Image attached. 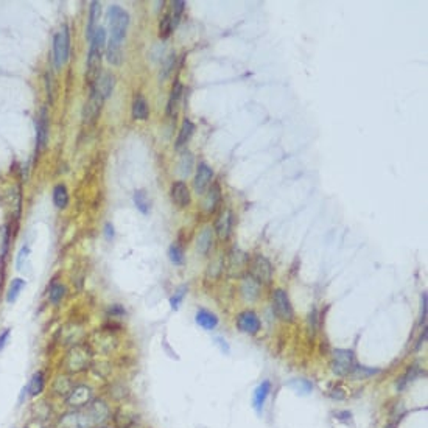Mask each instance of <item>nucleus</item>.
<instances>
[{
  "instance_id": "1",
  "label": "nucleus",
  "mask_w": 428,
  "mask_h": 428,
  "mask_svg": "<svg viewBox=\"0 0 428 428\" xmlns=\"http://www.w3.org/2000/svg\"><path fill=\"white\" fill-rule=\"evenodd\" d=\"M106 42V31L105 28H97L95 34L90 39V50L88 56V70H86V80L90 84L97 81L100 76V67H101V56H103V48H105Z\"/></svg>"
},
{
  "instance_id": "2",
  "label": "nucleus",
  "mask_w": 428,
  "mask_h": 428,
  "mask_svg": "<svg viewBox=\"0 0 428 428\" xmlns=\"http://www.w3.org/2000/svg\"><path fill=\"white\" fill-rule=\"evenodd\" d=\"M128 25H130V16L128 13L117 5H113L108 10V27L111 31L109 42L122 45V42L126 36Z\"/></svg>"
},
{
  "instance_id": "3",
  "label": "nucleus",
  "mask_w": 428,
  "mask_h": 428,
  "mask_svg": "<svg viewBox=\"0 0 428 428\" xmlns=\"http://www.w3.org/2000/svg\"><path fill=\"white\" fill-rule=\"evenodd\" d=\"M92 363V352L88 346L76 344L67 352L64 358V369L68 374H80L84 372Z\"/></svg>"
},
{
  "instance_id": "4",
  "label": "nucleus",
  "mask_w": 428,
  "mask_h": 428,
  "mask_svg": "<svg viewBox=\"0 0 428 428\" xmlns=\"http://www.w3.org/2000/svg\"><path fill=\"white\" fill-rule=\"evenodd\" d=\"M97 427L88 406L81 409H73L63 414L58 421V428H93Z\"/></svg>"
},
{
  "instance_id": "5",
  "label": "nucleus",
  "mask_w": 428,
  "mask_h": 428,
  "mask_svg": "<svg viewBox=\"0 0 428 428\" xmlns=\"http://www.w3.org/2000/svg\"><path fill=\"white\" fill-rule=\"evenodd\" d=\"M332 371L339 377H346L352 374L355 367V357L354 352L349 349H335L332 355Z\"/></svg>"
},
{
  "instance_id": "6",
  "label": "nucleus",
  "mask_w": 428,
  "mask_h": 428,
  "mask_svg": "<svg viewBox=\"0 0 428 428\" xmlns=\"http://www.w3.org/2000/svg\"><path fill=\"white\" fill-rule=\"evenodd\" d=\"M68 51H70V38H68L67 27H63L55 34V39H53V58H55L56 68H59L63 64L67 63Z\"/></svg>"
},
{
  "instance_id": "7",
  "label": "nucleus",
  "mask_w": 428,
  "mask_h": 428,
  "mask_svg": "<svg viewBox=\"0 0 428 428\" xmlns=\"http://www.w3.org/2000/svg\"><path fill=\"white\" fill-rule=\"evenodd\" d=\"M93 400V391L88 384H73L70 392L66 396V404L73 409L88 406Z\"/></svg>"
},
{
  "instance_id": "8",
  "label": "nucleus",
  "mask_w": 428,
  "mask_h": 428,
  "mask_svg": "<svg viewBox=\"0 0 428 428\" xmlns=\"http://www.w3.org/2000/svg\"><path fill=\"white\" fill-rule=\"evenodd\" d=\"M272 310H274V313H276V316L279 319L285 321V322L293 321L294 312H293V307H291L290 297H288V294L285 293L284 290L277 288L272 293Z\"/></svg>"
},
{
  "instance_id": "9",
  "label": "nucleus",
  "mask_w": 428,
  "mask_h": 428,
  "mask_svg": "<svg viewBox=\"0 0 428 428\" xmlns=\"http://www.w3.org/2000/svg\"><path fill=\"white\" fill-rule=\"evenodd\" d=\"M251 274L249 276H252L259 284H270L271 282V277H272V267L270 260L267 259V257L263 255H255L254 259L251 260Z\"/></svg>"
},
{
  "instance_id": "10",
  "label": "nucleus",
  "mask_w": 428,
  "mask_h": 428,
  "mask_svg": "<svg viewBox=\"0 0 428 428\" xmlns=\"http://www.w3.org/2000/svg\"><path fill=\"white\" fill-rule=\"evenodd\" d=\"M103 101H105V98H103L100 93L92 88L90 97H89L88 103H86L84 111H83V120H84V123L90 125V123H93L98 118V115L101 113Z\"/></svg>"
},
{
  "instance_id": "11",
  "label": "nucleus",
  "mask_w": 428,
  "mask_h": 428,
  "mask_svg": "<svg viewBox=\"0 0 428 428\" xmlns=\"http://www.w3.org/2000/svg\"><path fill=\"white\" fill-rule=\"evenodd\" d=\"M237 327L248 335H255L260 330V319L254 312L246 310L237 316Z\"/></svg>"
},
{
  "instance_id": "12",
  "label": "nucleus",
  "mask_w": 428,
  "mask_h": 428,
  "mask_svg": "<svg viewBox=\"0 0 428 428\" xmlns=\"http://www.w3.org/2000/svg\"><path fill=\"white\" fill-rule=\"evenodd\" d=\"M212 179H213V170L205 164V162H201V164L198 165V170H196V176H195V181H193L195 192L200 193V195L204 193L209 188Z\"/></svg>"
},
{
  "instance_id": "13",
  "label": "nucleus",
  "mask_w": 428,
  "mask_h": 428,
  "mask_svg": "<svg viewBox=\"0 0 428 428\" xmlns=\"http://www.w3.org/2000/svg\"><path fill=\"white\" fill-rule=\"evenodd\" d=\"M47 140H48V118H47V111L42 109V113L38 117V122H36V154H39L45 148Z\"/></svg>"
},
{
  "instance_id": "14",
  "label": "nucleus",
  "mask_w": 428,
  "mask_h": 428,
  "mask_svg": "<svg viewBox=\"0 0 428 428\" xmlns=\"http://www.w3.org/2000/svg\"><path fill=\"white\" fill-rule=\"evenodd\" d=\"M88 409H89V413L92 414L93 421H95L97 425L105 424L109 419V416H111V409H109V406H108V404L105 400H95V399H93L90 404L88 405Z\"/></svg>"
},
{
  "instance_id": "15",
  "label": "nucleus",
  "mask_w": 428,
  "mask_h": 428,
  "mask_svg": "<svg viewBox=\"0 0 428 428\" xmlns=\"http://www.w3.org/2000/svg\"><path fill=\"white\" fill-rule=\"evenodd\" d=\"M171 200L179 207H187L190 204V192L182 181H176L171 185Z\"/></svg>"
},
{
  "instance_id": "16",
  "label": "nucleus",
  "mask_w": 428,
  "mask_h": 428,
  "mask_svg": "<svg viewBox=\"0 0 428 428\" xmlns=\"http://www.w3.org/2000/svg\"><path fill=\"white\" fill-rule=\"evenodd\" d=\"M240 293L246 301L252 302L260 294V284L252 276H246L242 280V285H240Z\"/></svg>"
},
{
  "instance_id": "17",
  "label": "nucleus",
  "mask_w": 428,
  "mask_h": 428,
  "mask_svg": "<svg viewBox=\"0 0 428 428\" xmlns=\"http://www.w3.org/2000/svg\"><path fill=\"white\" fill-rule=\"evenodd\" d=\"M114 86H115V80H114V76L111 75V73H103V75H100L98 78H97V81L92 84V88L95 89L100 95L103 97V98H108L111 93H113V90H114Z\"/></svg>"
},
{
  "instance_id": "18",
  "label": "nucleus",
  "mask_w": 428,
  "mask_h": 428,
  "mask_svg": "<svg viewBox=\"0 0 428 428\" xmlns=\"http://www.w3.org/2000/svg\"><path fill=\"white\" fill-rule=\"evenodd\" d=\"M270 391H271V383L268 380L262 382L259 386L255 388L254 391V396H252V406L255 408V411H260L265 406V402H267L268 396H270Z\"/></svg>"
},
{
  "instance_id": "19",
  "label": "nucleus",
  "mask_w": 428,
  "mask_h": 428,
  "mask_svg": "<svg viewBox=\"0 0 428 428\" xmlns=\"http://www.w3.org/2000/svg\"><path fill=\"white\" fill-rule=\"evenodd\" d=\"M217 234L221 240H226L230 235V230H232V212L225 210L217 220Z\"/></svg>"
},
{
  "instance_id": "20",
  "label": "nucleus",
  "mask_w": 428,
  "mask_h": 428,
  "mask_svg": "<svg viewBox=\"0 0 428 428\" xmlns=\"http://www.w3.org/2000/svg\"><path fill=\"white\" fill-rule=\"evenodd\" d=\"M181 97H182V84L179 81H176L173 84V89H171L170 98H168V105H167V114L170 117H175L178 114L179 103H181Z\"/></svg>"
},
{
  "instance_id": "21",
  "label": "nucleus",
  "mask_w": 428,
  "mask_h": 428,
  "mask_svg": "<svg viewBox=\"0 0 428 428\" xmlns=\"http://www.w3.org/2000/svg\"><path fill=\"white\" fill-rule=\"evenodd\" d=\"M25 388H27V391H28V396H31V397L39 396V394L45 389V375H44V372L38 371L30 379V382L27 383V386H25Z\"/></svg>"
},
{
  "instance_id": "22",
  "label": "nucleus",
  "mask_w": 428,
  "mask_h": 428,
  "mask_svg": "<svg viewBox=\"0 0 428 428\" xmlns=\"http://www.w3.org/2000/svg\"><path fill=\"white\" fill-rule=\"evenodd\" d=\"M195 319H196V324H198L200 327H203L204 330H213L218 325V318H217V316L213 315L212 312H209V310H204V308L198 310Z\"/></svg>"
},
{
  "instance_id": "23",
  "label": "nucleus",
  "mask_w": 428,
  "mask_h": 428,
  "mask_svg": "<svg viewBox=\"0 0 428 428\" xmlns=\"http://www.w3.org/2000/svg\"><path fill=\"white\" fill-rule=\"evenodd\" d=\"M150 115V108L145 97L137 95L133 103V117L135 120H147Z\"/></svg>"
},
{
  "instance_id": "24",
  "label": "nucleus",
  "mask_w": 428,
  "mask_h": 428,
  "mask_svg": "<svg viewBox=\"0 0 428 428\" xmlns=\"http://www.w3.org/2000/svg\"><path fill=\"white\" fill-rule=\"evenodd\" d=\"M195 133V125L190 122L188 118L184 120V123L181 126V131H179V135H178V140H176V148L181 150L182 147H185L187 142L192 139V135Z\"/></svg>"
},
{
  "instance_id": "25",
  "label": "nucleus",
  "mask_w": 428,
  "mask_h": 428,
  "mask_svg": "<svg viewBox=\"0 0 428 428\" xmlns=\"http://www.w3.org/2000/svg\"><path fill=\"white\" fill-rule=\"evenodd\" d=\"M287 386L291 391H294L296 394H299V396H308V394L313 391L312 382L307 380V379H293V380H290L287 383Z\"/></svg>"
},
{
  "instance_id": "26",
  "label": "nucleus",
  "mask_w": 428,
  "mask_h": 428,
  "mask_svg": "<svg viewBox=\"0 0 428 428\" xmlns=\"http://www.w3.org/2000/svg\"><path fill=\"white\" fill-rule=\"evenodd\" d=\"M100 13H101V5L100 2H92L90 3V13H89V25H88V39L90 41L92 36L95 34V30L98 28L97 27V21L100 17Z\"/></svg>"
},
{
  "instance_id": "27",
  "label": "nucleus",
  "mask_w": 428,
  "mask_h": 428,
  "mask_svg": "<svg viewBox=\"0 0 428 428\" xmlns=\"http://www.w3.org/2000/svg\"><path fill=\"white\" fill-rule=\"evenodd\" d=\"M220 198H221V195H220V187L218 185H213L210 190H209V193H207V196H205V200H204V210L205 212H209V213H212L213 210L217 209V205H218V203H220Z\"/></svg>"
},
{
  "instance_id": "28",
  "label": "nucleus",
  "mask_w": 428,
  "mask_h": 428,
  "mask_svg": "<svg viewBox=\"0 0 428 428\" xmlns=\"http://www.w3.org/2000/svg\"><path fill=\"white\" fill-rule=\"evenodd\" d=\"M106 58L113 66H120L123 61V53H122V45L109 42L106 48Z\"/></svg>"
},
{
  "instance_id": "29",
  "label": "nucleus",
  "mask_w": 428,
  "mask_h": 428,
  "mask_svg": "<svg viewBox=\"0 0 428 428\" xmlns=\"http://www.w3.org/2000/svg\"><path fill=\"white\" fill-rule=\"evenodd\" d=\"M53 203L58 209H64L68 204V192L64 184H58L53 188Z\"/></svg>"
},
{
  "instance_id": "30",
  "label": "nucleus",
  "mask_w": 428,
  "mask_h": 428,
  "mask_svg": "<svg viewBox=\"0 0 428 428\" xmlns=\"http://www.w3.org/2000/svg\"><path fill=\"white\" fill-rule=\"evenodd\" d=\"M25 288V280L23 279H13L11 284H10V288H8V293H6V301L8 304H13L17 301V297H19L21 291Z\"/></svg>"
},
{
  "instance_id": "31",
  "label": "nucleus",
  "mask_w": 428,
  "mask_h": 428,
  "mask_svg": "<svg viewBox=\"0 0 428 428\" xmlns=\"http://www.w3.org/2000/svg\"><path fill=\"white\" fill-rule=\"evenodd\" d=\"M246 265V255L245 252L238 251V249H234L232 252H230V257H229V267L230 270H234L232 274L235 272H240Z\"/></svg>"
},
{
  "instance_id": "32",
  "label": "nucleus",
  "mask_w": 428,
  "mask_h": 428,
  "mask_svg": "<svg viewBox=\"0 0 428 428\" xmlns=\"http://www.w3.org/2000/svg\"><path fill=\"white\" fill-rule=\"evenodd\" d=\"M196 246H198V251L205 255L209 254L210 248H212V229L210 227H205L203 232L200 234L198 237V243H196Z\"/></svg>"
},
{
  "instance_id": "33",
  "label": "nucleus",
  "mask_w": 428,
  "mask_h": 428,
  "mask_svg": "<svg viewBox=\"0 0 428 428\" xmlns=\"http://www.w3.org/2000/svg\"><path fill=\"white\" fill-rule=\"evenodd\" d=\"M134 204H135V207L139 209L142 213H145V215H147V213L150 212V207H151L150 198H148L147 192H145V190H137L134 193Z\"/></svg>"
},
{
  "instance_id": "34",
  "label": "nucleus",
  "mask_w": 428,
  "mask_h": 428,
  "mask_svg": "<svg viewBox=\"0 0 428 428\" xmlns=\"http://www.w3.org/2000/svg\"><path fill=\"white\" fill-rule=\"evenodd\" d=\"M192 167H193V156L190 151H184L182 156H181V160H179V175H181L182 178L188 176L192 173Z\"/></svg>"
},
{
  "instance_id": "35",
  "label": "nucleus",
  "mask_w": 428,
  "mask_h": 428,
  "mask_svg": "<svg viewBox=\"0 0 428 428\" xmlns=\"http://www.w3.org/2000/svg\"><path fill=\"white\" fill-rule=\"evenodd\" d=\"M66 291L67 288L63 285V284H53L50 287V291H48V299L51 304L58 305L59 302L63 301V297L66 296Z\"/></svg>"
},
{
  "instance_id": "36",
  "label": "nucleus",
  "mask_w": 428,
  "mask_h": 428,
  "mask_svg": "<svg viewBox=\"0 0 428 428\" xmlns=\"http://www.w3.org/2000/svg\"><path fill=\"white\" fill-rule=\"evenodd\" d=\"M72 388H73V384L68 382V379H66V377L64 379L63 377H59V379H56L53 383V391L56 394H59V396H67Z\"/></svg>"
},
{
  "instance_id": "37",
  "label": "nucleus",
  "mask_w": 428,
  "mask_h": 428,
  "mask_svg": "<svg viewBox=\"0 0 428 428\" xmlns=\"http://www.w3.org/2000/svg\"><path fill=\"white\" fill-rule=\"evenodd\" d=\"M173 22H171V16H164L162 17V21H160V23H159V36L162 38V39H165V38H168L170 34H171V31H173Z\"/></svg>"
},
{
  "instance_id": "38",
  "label": "nucleus",
  "mask_w": 428,
  "mask_h": 428,
  "mask_svg": "<svg viewBox=\"0 0 428 428\" xmlns=\"http://www.w3.org/2000/svg\"><path fill=\"white\" fill-rule=\"evenodd\" d=\"M168 257L170 260L173 262L175 265H182L184 263V251L181 246L178 245H171L170 249H168Z\"/></svg>"
},
{
  "instance_id": "39",
  "label": "nucleus",
  "mask_w": 428,
  "mask_h": 428,
  "mask_svg": "<svg viewBox=\"0 0 428 428\" xmlns=\"http://www.w3.org/2000/svg\"><path fill=\"white\" fill-rule=\"evenodd\" d=\"M185 294H187V287H181V288H178L175 291V294L170 297V305H171L173 310H178L179 305H181V302L184 301Z\"/></svg>"
},
{
  "instance_id": "40",
  "label": "nucleus",
  "mask_w": 428,
  "mask_h": 428,
  "mask_svg": "<svg viewBox=\"0 0 428 428\" xmlns=\"http://www.w3.org/2000/svg\"><path fill=\"white\" fill-rule=\"evenodd\" d=\"M185 8V2L184 0H178V2H173V17H171V22H173V27H176L179 19H181V14Z\"/></svg>"
},
{
  "instance_id": "41",
  "label": "nucleus",
  "mask_w": 428,
  "mask_h": 428,
  "mask_svg": "<svg viewBox=\"0 0 428 428\" xmlns=\"http://www.w3.org/2000/svg\"><path fill=\"white\" fill-rule=\"evenodd\" d=\"M28 255H30V248L28 246H22V249L19 251V255H17V260H16L17 270H22V265L25 263V260L28 259Z\"/></svg>"
},
{
  "instance_id": "42",
  "label": "nucleus",
  "mask_w": 428,
  "mask_h": 428,
  "mask_svg": "<svg viewBox=\"0 0 428 428\" xmlns=\"http://www.w3.org/2000/svg\"><path fill=\"white\" fill-rule=\"evenodd\" d=\"M175 61H176V56L175 55H171L167 59L165 64H164V72H160V80H165L167 78L168 73L171 72V68H173V66H175Z\"/></svg>"
},
{
  "instance_id": "43",
  "label": "nucleus",
  "mask_w": 428,
  "mask_h": 428,
  "mask_svg": "<svg viewBox=\"0 0 428 428\" xmlns=\"http://www.w3.org/2000/svg\"><path fill=\"white\" fill-rule=\"evenodd\" d=\"M10 335H11V329H5L2 333H0V352L5 349L8 339H10Z\"/></svg>"
},
{
  "instance_id": "44",
  "label": "nucleus",
  "mask_w": 428,
  "mask_h": 428,
  "mask_svg": "<svg viewBox=\"0 0 428 428\" xmlns=\"http://www.w3.org/2000/svg\"><path fill=\"white\" fill-rule=\"evenodd\" d=\"M427 321V293L422 294V307H421V324Z\"/></svg>"
},
{
  "instance_id": "45",
  "label": "nucleus",
  "mask_w": 428,
  "mask_h": 428,
  "mask_svg": "<svg viewBox=\"0 0 428 428\" xmlns=\"http://www.w3.org/2000/svg\"><path fill=\"white\" fill-rule=\"evenodd\" d=\"M215 342L220 346L221 352H225V354H229V352H230V349H229V346H227V342H226L225 339H223V338H215Z\"/></svg>"
},
{
  "instance_id": "46",
  "label": "nucleus",
  "mask_w": 428,
  "mask_h": 428,
  "mask_svg": "<svg viewBox=\"0 0 428 428\" xmlns=\"http://www.w3.org/2000/svg\"><path fill=\"white\" fill-rule=\"evenodd\" d=\"M105 235L108 240H113L114 238V226L111 225V223H108V225L105 226Z\"/></svg>"
},
{
  "instance_id": "47",
  "label": "nucleus",
  "mask_w": 428,
  "mask_h": 428,
  "mask_svg": "<svg viewBox=\"0 0 428 428\" xmlns=\"http://www.w3.org/2000/svg\"><path fill=\"white\" fill-rule=\"evenodd\" d=\"M25 428H28V427H25Z\"/></svg>"
},
{
  "instance_id": "48",
  "label": "nucleus",
  "mask_w": 428,
  "mask_h": 428,
  "mask_svg": "<svg viewBox=\"0 0 428 428\" xmlns=\"http://www.w3.org/2000/svg\"><path fill=\"white\" fill-rule=\"evenodd\" d=\"M388 428H391V427H388Z\"/></svg>"
},
{
  "instance_id": "49",
  "label": "nucleus",
  "mask_w": 428,
  "mask_h": 428,
  "mask_svg": "<svg viewBox=\"0 0 428 428\" xmlns=\"http://www.w3.org/2000/svg\"><path fill=\"white\" fill-rule=\"evenodd\" d=\"M103 428H105V427H103Z\"/></svg>"
}]
</instances>
